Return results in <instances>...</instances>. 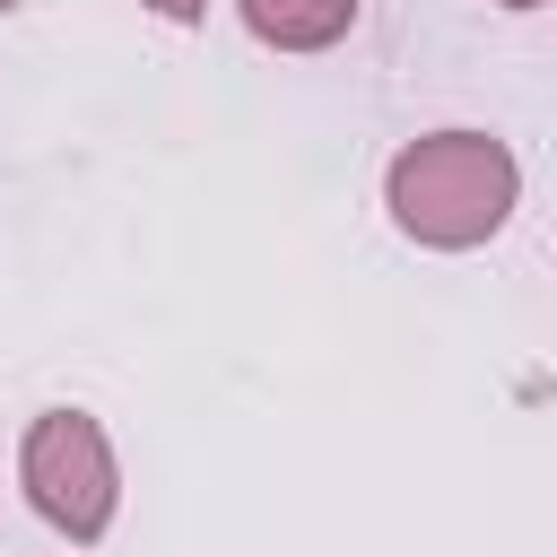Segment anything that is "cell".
I'll return each mask as SVG.
<instances>
[{
  "instance_id": "cell-6",
  "label": "cell",
  "mask_w": 557,
  "mask_h": 557,
  "mask_svg": "<svg viewBox=\"0 0 557 557\" xmlns=\"http://www.w3.org/2000/svg\"><path fill=\"white\" fill-rule=\"evenodd\" d=\"M0 9H17V0H0Z\"/></svg>"
},
{
  "instance_id": "cell-1",
  "label": "cell",
  "mask_w": 557,
  "mask_h": 557,
  "mask_svg": "<svg viewBox=\"0 0 557 557\" xmlns=\"http://www.w3.org/2000/svg\"><path fill=\"white\" fill-rule=\"evenodd\" d=\"M513 209H522V157L496 131L470 122L418 131L383 165V218L418 252H479L513 226Z\"/></svg>"
},
{
  "instance_id": "cell-3",
  "label": "cell",
  "mask_w": 557,
  "mask_h": 557,
  "mask_svg": "<svg viewBox=\"0 0 557 557\" xmlns=\"http://www.w3.org/2000/svg\"><path fill=\"white\" fill-rule=\"evenodd\" d=\"M235 17L270 52H331L357 35V0H235Z\"/></svg>"
},
{
  "instance_id": "cell-2",
  "label": "cell",
  "mask_w": 557,
  "mask_h": 557,
  "mask_svg": "<svg viewBox=\"0 0 557 557\" xmlns=\"http://www.w3.org/2000/svg\"><path fill=\"white\" fill-rule=\"evenodd\" d=\"M17 487L61 540L96 548L122 513V461H113L104 418L96 409H35L17 435Z\"/></svg>"
},
{
  "instance_id": "cell-4",
  "label": "cell",
  "mask_w": 557,
  "mask_h": 557,
  "mask_svg": "<svg viewBox=\"0 0 557 557\" xmlns=\"http://www.w3.org/2000/svg\"><path fill=\"white\" fill-rule=\"evenodd\" d=\"M148 17H165V26H200L209 17V0H139Z\"/></svg>"
},
{
  "instance_id": "cell-5",
  "label": "cell",
  "mask_w": 557,
  "mask_h": 557,
  "mask_svg": "<svg viewBox=\"0 0 557 557\" xmlns=\"http://www.w3.org/2000/svg\"><path fill=\"white\" fill-rule=\"evenodd\" d=\"M496 9H548V0H496Z\"/></svg>"
}]
</instances>
